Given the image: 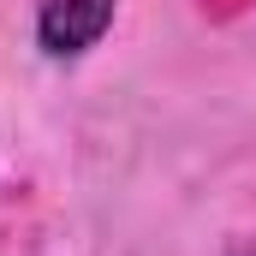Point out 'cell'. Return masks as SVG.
Masks as SVG:
<instances>
[{"mask_svg": "<svg viewBox=\"0 0 256 256\" xmlns=\"http://www.w3.org/2000/svg\"><path fill=\"white\" fill-rule=\"evenodd\" d=\"M120 0H36V48L48 60H84L114 30Z\"/></svg>", "mask_w": 256, "mask_h": 256, "instance_id": "cell-1", "label": "cell"}]
</instances>
